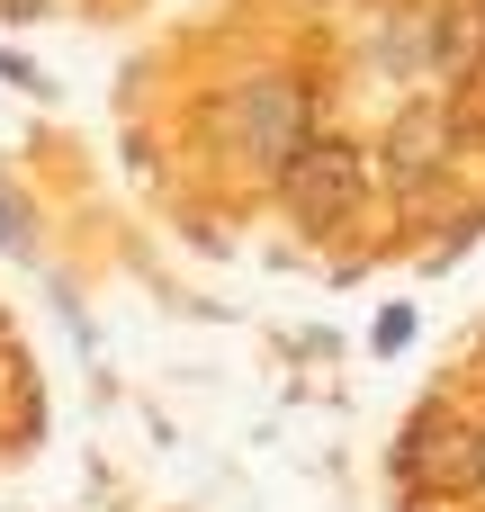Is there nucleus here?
<instances>
[{"label":"nucleus","mask_w":485,"mask_h":512,"mask_svg":"<svg viewBox=\"0 0 485 512\" xmlns=\"http://www.w3.org/2000/svg\"><path fill=\"white\" fill-rule=\"evenodd\" d=\"M225 144L252 162V171H288L306 144H315V99H306V81H288V72H261V81H243L234 99H225Z\"/></svg>","instance_id":"1"},{"label":"nucleus","mask_w":485,"mask_h":512,"mask_svg":"<svg viewBox=\"0 0 485 512\" xmlns=\"http://www.w3.org/2000/svg\"><path fill=\"white\" fill-rule=\"evenodd\" d=\"M279 189H288V216H297L306 234H342V225L360 216V198H369V162H360V144L315 135V144L279 171Z\"/></svg>","instance_id":"2"},{"label":"nucleus","mask_w":485,"mask_h":512,"mask_svg":"<svg viewBox=\"0 0 485 512\" xmlns=\"http://www.w3.org/2000/svg\"><path fill=\"white\" fill-rule=\"evenodd\" d=\"M405 477L432 495H477L485 486V432H468L459 414H423L405 432Z\"/></svg>","instance_id":"3"},{"label":"nucleus","mask_w":485,"mask_h":512,"mask_svg":"<svg viewBox=\"0 0 485 512\" xmlns=\"http://www.w3.org/2000/svg\"><path fill=\"white\" fill-rule=\"evenodd\" d=\"M441 162H450V108L441 99H414L396 117V135H387V171H396V189H423Z\"/></svg>","instance_id":"4"},{"label":"nucleus","mask_w":485,"mask_h":512,"mask_svg":"<svg viewBox=\"0 0 485 512\" xmlns=\"http://www.w3.org/2000/svg\"><path fill=\"white\" fill-rule=\"evenodd\" d=\"M441 72L450 81H477L485 72V0H450L441 9Z\"/></svg>","instance_id":"5"},{"label":"nucleus","mask_w":485,"mask_h":512,"mask_svg":"<svg viewBox=\"0 0 485 512\" xmlns=\"http://www.w3.org/2000/svg\"><path fill=\"white\" fill-rule=\"evenodd\" d=\"M0 243H9V252H36V216H27L9 189H0Z\"/></svg>","instance_id":"6"}]
</instances>
